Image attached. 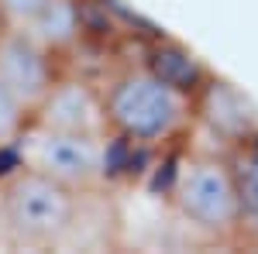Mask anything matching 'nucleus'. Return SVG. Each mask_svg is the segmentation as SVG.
Segmentation results:
<instances>
[{"label":"nucleus","mask_w":258,"mask_h":254,"mask_svg":"<svg viewBox=\"0 0 258 254\" xmlns=\"http://www.w3.org/2000/svg\"><path fill=\"white\" fill-rule=\"evenodd\" d=\"M107 120L117 144L135 151H162L197 131V97L162 79L145 62L124 65L103 82Z\"/></svg>","instance_id":"f257e3e1"},{"label":"nucleus","mask_w":258,"mask_h":254,"mask_svg":"<svg viewBox=\"0 0 258 254\" xmlns=\"http://www.w3.org/2000/svg\"><path fill=\"white\" fill-rule=\"evenodd\" d=\"M169 206L182 223L210 240H244L241 234V189L231 151L193 148L176 161L169 179Z\"/></svg>","instance_id":"f03ea898"},{"label":"nucleus","mask_w":258,"mask_h":254,"mask_svg":"<svg viewBox=\"0 0 258 254\" xmlns=\"http://www.w3.org/2000/svg\"><path fill=\"white\" fill-rule=\"evenodd\" d=\"M86 196L97 193H76L18 165L0 182V227L21 247H62L80 223Z\"/></svg>","instance_id":"7ed1b4c3"},{"label":"nucleus","mask_w":258,"mask_h":254,"mask_svg":"<svg viewBox=\"0 0 258 254\" xmlns=\"http://www.w3.org/2000/svg\"><path fill=\"white\" fill-rule=\"evenodd\" d=\"M114 144L110 134H76L45 124H28L18 144L11 148L18 165L55 179L76 193H100L114 176Z\"/></svg>","instance_id":"20e7f679"},{"label":"nucleus","mask_w":258,"mask_h":254,"mask_svg":"<svg viewBox=\"0 0 258 254\" xmlns=\"http://www.w3.org/2000/svg\"><path fill=\"white\" fill-rule=\"evenodd\" d=\"M62 65L59 55L41 48L35 38H28L18 28H7L0 38V82L14 93L28 114L38 110V103L48 97V90L59 82Z\"/></svg>","instance_id":"39448f33"},{"label":"nucleus","mask_w":258,"mask_h":254,"mask_svg":"<svg viewBox=\"0 0 258 254\" xmlns=\"http://www.w3.org/2000/svg\"><path fill=\"white\" fill-rule=\"evenodd\" d=\"M31 120H35V124H45V127H55V131L110 134L103 86H93L90 79L66 76V72H62L59 82L48 90V97L38 103V110L31 114Z\"/></svg>","instance_id":"423d86ee"},{"label":"nucleus","mask_w":258,"mask_h":254,"mask_svg":"<svg viewBox=\"0 0 258 254\" xmlns=\"http://www.w3.org/2000/svg\"><path fill=\"white\" fill-rule=\"evenodd\" d=\"M197 127H207L224 151H238L258 137V110L234 82L210 72L197 93Z\"/></svg>","instance_id":"0eeeda50"},{"label":"nucleus","mask_w":258,"mask_h":254,"mask_svg":"<svg viewBox=\"0 0 258 254\" xmlns=\"http://www.w3.org/2000/svg\"><path fill=\"white\" fill-rule=\"evenodd\" d=\"M83 28L86 24H83V4L80 0H48L38 14L28 21L24 28H18V31H24L28 38H35L52 55L66 59L80 45Z\"/></svg>","instance_id":"6e6552de"},{"label":"nucleus","mask_w":258,"mask_h":254,"mask_svg":"<svg viewBox=\"0 0 258 254\" xmlns=\"http://www.w3.org/2000/svg\"><path fill=\"white\" fill-rule=\"evenodd\" d=\"M145 65L155 69L162 79H169L172 86L193 93V97L203 90V82L210 79V69H207L189 48H182L176 41H155V45L148 48V55H145Z\"/></svg>","instance_id":"1a4fd4ad"},{"label":"nucleus","mask_w":258,"mask_h":254,"mask_svg":"<svg viewBox=\"0 0 258 254\" xmlns=\"http://www.w3.org/2000/svg\"><path fill=\"white\" fill-rule=\"evenodd\" d=\"M231 158H234L241 189V234L244 240L258 244V137H251L238 151H231Z\"/></svg>","instance_id":"9d476101"},{"label":"nucleus","mask_w":258,"mask_h":254,"mask_svg":"<svg viewBox=\"0 0 258 254\" xmlns=\"http://www.w3.org/2000/svg\"><path fill=\"white\" fill-rule=\"evenodd\" d=\"M28 124H31V114H28L18 100H14V93L0 82V151H4V148H14Z\"/></svg>","instance_id":"9b49d317"},{"label":"nucleus","mask_w":258,"mask_h":254,"mask_svg":"<svg viewBox=\"0 0 258 254\" xmlns=\"http://www.w3.org/2000/svg\"><path fill=\"white\" fill-rule=\"evenodd\" d=\"M45 4L48 0H0V14L7 21V28H24Z\"/></svg>","instance_id":"f8f14e48"},{"label":"nucleus","mask_w":258,"mask_h":254,"mask_svg":"<svg viewBox=\"0 0 258 254\" xmlns=\"http://www.w3.org/2000/svg\"><path fill=\"white\" fill-rule=\"evenodd\" d=\"M4 31H7V21H4V14H0V38H4Z\"/></svg>","instance_id":"ddd939ff"}]
</instances>
